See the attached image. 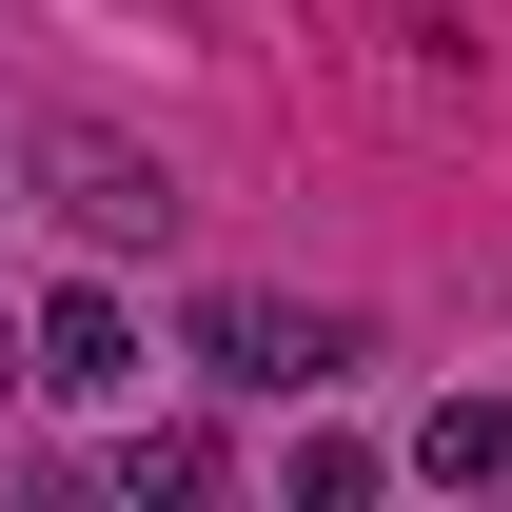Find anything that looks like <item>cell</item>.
<instances>
[{"mask_svg": "<svg viewBox=\"0 0 512 512\" xmlns=\"http://www.w3.org/2000/svg\"><path fill=\"white\" fill-rule=\"evenodd\" d=\"M60 217H79V256H158L178 237V178L138 138H60Z\"/></svg>", "mask_w": 512, "mask_h": 512, "instance_id": "6da1fadb", "label": "cell"}, {"mask_svg": "<svg viewBox=\"0 0 512 512\" xmlns=\"http://www.w3.org/2000/svg\"><path fill=\"white\" fill-rule=\"evenodd\" d=\"M197 355H217L237 394H316V375H335V316H296V296H217Z\"/></svg>", "mask_w": 512, "mask_h": 512, "instance_id": "7a4b0ae2", "label": "cell"}, {"mask_svg": "<svg viewBox=\"0 0 512 512\" xmlns=\"http://www.w3.org/2000/svg\"><path fill=\"white\" fill-rule=\"evenodd\" d=\"M119 375H138V316L99 276H60V296H40V394H119Z\"/></svg>", "mask_w": 512, "mask_h": 512, "instance_id": "3957f363", "label": "cell"}, {"mask_svg": "<svg viewBox=\"0 0 512 512\" xmlns=\"http://www.w3.org/2000/svg\"><path fill=\"white\" fill-rule=\"evenodd\" d=\"M414 473L434 493H512V394H434L414 414Z\"/></svg>", "mask_w": 512, "mask_h": 512, "instance_id": "277c9868", "label": "cell"}, {"mask_svg": "<svg viewBox=\"0 0 512 512\" xmlns=\"http://www.w3.org/2000/svg\"><path fill=\"white\" fill-rule=\"evenodd\" d=\"M119 493H138V512H158V493H217V434H138V453H119Z\"/></svg>", "mask_w": 512, "mask_h": 512, "instance_id": "5b68a950", "label": "cell"}, {"mask_svg": "<svg viewBox=\"0 0 512 512\" xmlns=\"http://www.w3.org/2000/svg\"><path fill=\"white\" fill-rule=\"evenodd\" d=\"M20 375H40V316H0V394H20Z\"/></svg>", "mask_w": 512, "mask_h": 512, "instance_id": "8992f818", "label": "cell"}]
</instances>
